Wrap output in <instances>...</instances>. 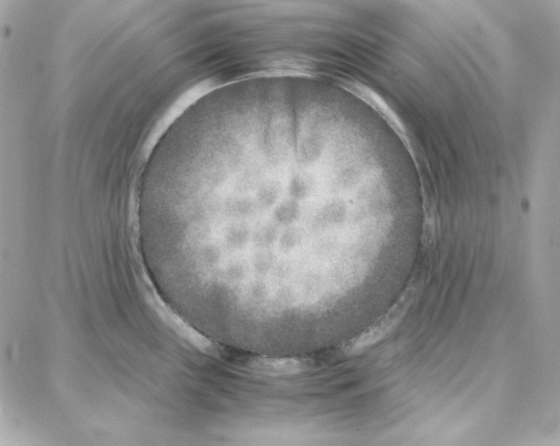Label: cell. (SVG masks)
Masks as SVG:
<instances>
[{"instance_id":"2","label":"cell","mask_w":560,"mask_h":446,"mask_svg":"<svg viewBox=\"0 0 560 446\" xmlns=\"http://www.w3.org/2000/svg\"><path fill=\"white\" fill-rule=\"evenodd\" d=\"M337 83L342 89L357 97L378 113L399 135L408 150H412L411 142L404 123L396 112L378 93L366 84L351 78H337Z\"/></svg>"},{"instance_id":"1","label":"cell","mask_w":560,"mask_h":446,"mask_svg":"<svg viewBox=\"0 0 560 446\" xmlns=\"http://www.w3.org/2000/svg\"><path fill=\"white\" fill-rule=\"evenodd\" d=\"M416 288V285L409 284L385 314L344 344L345 353L348 355L360 354L389 334L406 315L415 299Z\"/></svg>"},{"instance_id":"3","label":"cell","mask_w":560,"mask_h":446,"mask_svg":"<svg viewBox=\"0 0 560 446\" xmlns=\"http://www.w3.org/2000/svg\"><path fill=\"white\" fill-rule=\"evenodd\" d=\"M307 364L299 358H261L254 365L260 370L269 373H291L303 370Z\"/></svg>"}]
</instances>
